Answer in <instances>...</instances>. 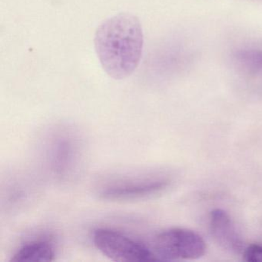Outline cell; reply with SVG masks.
<instances>
[{
	"mask_svg": "<svg viewBox=\"0 0 262 262\" xmlns=\"http://www.w3.org/2000/svg\"><path fill=\"white\" fill-rule=\"evenodd\" d=\"M94 42L102 67L113 79L128 77L140 62L143 33L139 19L133 15L121 13L102 23Z\"/></svg>",
	"mask_w": 262,
	"mask_h": 262,
	"instance_id": "obj_1",
	"label": "cell"
},
{
	"mask_svg": "<svg viewBox=\"0 0 262 262\" xmlns=\"http://www.w3.org/2000/svg\"><path fill=\"white\" fill-rule=\"evenodd\" d=\"M151 251L156 261L195 260L206 251L205 241L197 233L186 228H171L155 237Z\"/></svg>",
	"mask_w": 262,
	"mask_h": 262,
	"instance_id": "obj_2",
	"label": "cell"
},
{
	"mask_svg": "<svg viewBox=\"0 0 262 262\" xmlns=\"http://www.w3.org/2000/svg\"><path fill=\"white\" fill-rule=\"evenodd\" d=\"M93 241L100 252L114 261H156L151 248L113 230H95Z\"/></svg>",
	"mask_w": 262,
	"mask_h": 262,
	"instance_id": "obj_3",
	"label": "cell"
},
{
	"mask_svg": "<svg viewBox=\"0 0 262 262\" xmlns=\"http://www.w3.org/2000/svg\"><path fill=\"white\" fill-rule=\"evenodd\" d=\"M209 226L211 236L221 248L235 254L243 252V241L228 213L222 209L213 210Z\"/></svg>",
	"mask_w": 262,
	"mask_h": 262,
	"instance_id": "obj_4",
	"label": "cell"
},
{
	"mask_svg": "<svg viewBox=\"0 0 262 262\" xmlns=\"http://www.w3.org/2000/svg\"><path fill=\"white\" fill-rule=\"evenodd\" d=\"M165 180H136L115 184L102 188L100 195L106 199H127L145 197L166 188Z\"/></svg>",
	"mask_w": 262,
	"mask_h": 262,
	"instance_id": "obj_5",
	"label": "cell"
},
{
	"mask_svg": "<svg viewBox=\"0 0 262 262\" xmlns=\"http://www.w3.org/2000/svg\"><path fill=\"white\" fill-rule=\"evenodd\" d=\"M55 251L51 242L32 241L24 244L10 259V262H50L54 260Z\"/></svg>",
	"mask_w": 262,
	"mask_h": 262,
	"instance_id": "obj_6",
	"label": "cell"
},
{
	"mask_svg": "<svg viewBox=\"0 0 262 262\" xmlns=\"http://www.w3.org/2000/svg\"><path fill=\"white\" fill-rule=\"evenodd\" d=\"M244 67L254 72H262V50H244L236 54Z\"/></svg>",
	"mask_w": 262,
	"mask_h": 262,
	"instance_id": "obj_7",
	"label": "cell"
},
{
	"mask_svg": "<svg viewBox=\"0 0 262 262\" xmlns=\"http://www.w3.org/2000/svg\"><path fill=\"white\" fill-rule=\"evenodd\" d=\"M244 260L248 262H262V245L253 244L246 247L242 252Z\"/></svg>",
	"mask_w": 262,
	"mask_h": 262,
	"instance_id": "obj_8",
	"label": "cell"
}]
</instances>
